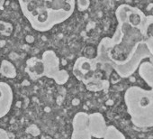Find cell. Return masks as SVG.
<instances>
[{
    "label": "cell",
    "instance_id": "13",
    "mask_svg": "<svg viewBox=\"0 0 153 139\" xmlns=\"http://www.w3.org/2000/svg\"><path fill=\"white\" fill-rule=\"evenodd\" d=\"M5 4H6V1H5V0H0V11L4 9Z\"/></svg>",
    "mask_w": 153,
    "mask_h": 139
},
{
    "label": "cell",
    "instance_id": "11",
    "mask_svg": "<svg viewBox=\"0 0 153 139\" xmlns=\"http://www.w3.org/2000/svg\"><path fill=\"white\" fill-rule=\"evenodd\" d=\"M76 5H78V7H79V11H84V10L88 8V7L90 5V2L88 1V0H85V1H82V0H80V1L76 2Z\"/></svg>",
    "mask_w": 153,
    "mask_h": 139
},
{
    "label": "cell",
    "instance_id": "3",
    "mask_svg": "<svg viewBox=\"0 0 153 139\" xmlns=\"http://www.w3.org/2000/svg\"><path fill=\"white\" fill-rule=\"evenodd\" d=\"M41 59L43 64V76L54 80L59 85H63L68 81L69 75L66 71L59 69V60L53 51H45Z\"/></svg>",
    "mask_w": 153,
    "mask_h": 139
},
{
    "label": "cell",
    "instance_id": "14",
    "mask_svg": "<svg viewBox=\"0 0 153 139\" xmlns=\"http://www.w3.org/2000/svg\"><path fill=\"white\" fill-rule=\"evenodd\" d=\"M41 139H51L50 136H43V137H42Z\"/></svg>",
    "mask_w": 153,
    "mask_h": 139
},
{
    "label": "cell",
    "instance_id": "5",
    "mask_svg": "<svg viewBox=\"0 0 153 139\" xmlns=\"http://www.w3.org/2000/svg\"><path fill=\"white\" fill-rule=\"evenodd\" d=\"M14 101V92L11 86L5 81H0V118L10 111Z\"/></svg>",
    "mask_w": 153,
    "mask_h": 139
},
{
    "label": "cell",
    "instance_id": "10",
    "mask_svg": "<svg viewBox=\"0 0 153 139\" xmlns=\"http://www.w3.org/2000/svg\"><path fill=\"white\" fill-rule=\"evenodd\" d=\"M0 139H15V135L12 133L0 128Z\"/></svg>",
    "mask_w": 153,
    "mask_h": 139
},
{
    "label": "cell",
    "instance_id": "2",
    "mask_svg": "<svg viewBox=\"0 0 153 139\" xmlns=\"http://www.w3.org/2000/svg\"><path fill=\"white\" fill-rule=\"evenodd\" d=\"M124 101L134 126L140 128L153 126V89L131 86L124 93Z\"/></svg>",
    "mask_w": 153,
    "mask_h": 139
},
{
    "label": "cell",
    "instance_id": "1",
    "mask_svg": "<svg viewBox=\"0 0 153 139\" xmlns=\"http://www.w3.org/2000/svg\"><path fill=\"white\" fill-rule=\"evenodd\" d=\"M24 16L38 32H47L73 14L76 2L62 0H19Z\"/></svg>",
    "mask_w": 153,
    "mask_h": 139
},
{
    "label": "cell",
    "instance_id": "12",
    "mask_svg": "<svg viewBox=\"0 0 153 139\" xmlns=\"http://www.w3.org/2000/svg\"><path fill=\"white\" fill-rule=\"evenodd\" d=\"M145 42H146L147 47H148V49H149L150 54H151L152 57H153V36L148 37V38L145 40Z\"/></svg>",
    "mask_w": 153,
    "mask_h": 139
},
{
    "label": "cell",
    "instance_id": "15",
    "mask_svg": "<svg viewBox=\"0 0 153 139\" xmlns=\"http://www.w3.org/2000/svg\"><path fill=\"white\" fill-rule=\"evenodd\" d=\"M150 62L153 64V57H151V58H150Z\"/></svg>",
    "mask_w": 153,
    "mask_h": 139
},
{
    "label": "cell",
    "instance_id": "9",
    "mask_svg": "<svg viewBox=\"0 0 153 139\" xmlns=\"http://www.w3.org/2000/svg\"><path fill=\"white\" fill-rule=\"evenodd\" d=\"M13 31H14V26L11 23L0 20V34L3 36L9 37L13 34Z\"/></svg>",
    "mask_w": 153,
    "mask_h": 139
},
{
    "label": "cell",
    "instance_id": "4",
    "mask_svg": "<svg viewBox=\"0 0 153 139\" xmlns=\"http://www.w3.org/2000/svg\"><path fill=\"white\" fill-rule=\"evenodd\" d=\"M73 132L71 139H92L89 125V114L86 112L76 113L73 119Z\"/></svg>",
    "mask_w": 153,
    "mask_h": 139
},
{
    "label": "cell",
    "instance_id": "8",
    "mask_svg": "<svg viewBox=\"0 0 153 139\" xmlns=\"http://www.w3.org/2000/svg\"><path fill=\"white\" fill-rule=\"evenodd\" d=\"M103 139H125L124 135L114 126H109Z\"/></svg>",
    "mask_w": 153,
    "mask_h": 139
},
{
    "label": "cell",
    "instance_id": "7",
    "mask_svg": "<svg viewBox=\"0 0 153 139\" xmlns=\"http://www.w3.org/2000/svg\"><path fill=\"white\" fill-rule=\"evenodd\" d=\"M0 74L5 78L15 79L17 75L15 65L7 60H3L0 64Z\"/></svg>",
    "mask_w": 153,
    "mask_h": 139
},
{
    "label": "cell",
    "instance_id": "6",
    "mask_svg": "<svg viewBox=\"0 0 153 139\" xmlns=\"http://www.w3.org/2000/svg\"><path fill=\"white\" fill-rule=\"evenodd\" d=\"M139 74L150 89H153V64L149 61L141 63L139 67Z\"/></svg>",
    "mask_w": 153,
    "mask_h": 139
}]
</instances>
